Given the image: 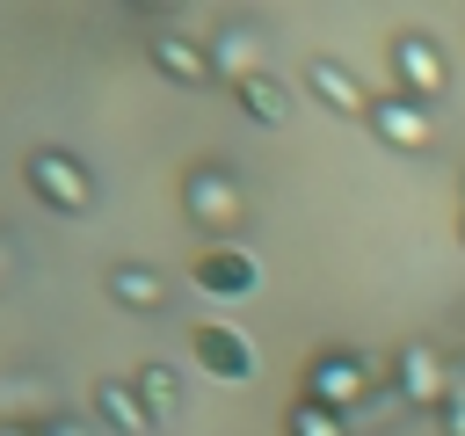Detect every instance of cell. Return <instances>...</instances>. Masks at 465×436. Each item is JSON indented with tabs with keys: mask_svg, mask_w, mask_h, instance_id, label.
<instances>
[{
	"mask_svg": "<svg viewBox=\"0 0 465 436\" xmlns=\"http://www.w3.org/2000/svg\"><path fill=\"white\" fill-rule=\"evenodd\" d=\"M363 131H371L378 145H392V153H429V145H436V116H429L421 102L392 94V87H378V102H371Z\"/></svg>",
	"mask_w": 465,
	"mask_h": 436,
	"instance_id": "obj_9",
	"label": "cell"
},
{
	"mask_svg": "<svg viewBox=\"0 0 465 436\" xmlns=\"http://www.w3.org/2000/svg\"><path fill=\"white\" fill-rule=\"evenodd\" d=\"M385 378H392V400L407 414H436V400L450 392V371H443V356L429 342H400L392 363H385Z\"/></svg>",
	"mask_w": 465,
	"mask_h": 436,
	"instance_id": "obj_8",
	"label": "cell"
},
{
	"mask_svg": "<svg viewBox=\"0 0 465 436\" xmlns=\"http://www.w3.org/2000/svg\"><path fill=\"white\" fill-rule=\"evenodd\" d=\"M174 203H182L189 233H203L211 247H225V240H240V233H247V189H240V174H232V167H218V160L182 167Z\"/></svg>",
	"mask_w": 465,
	"mask_h": 436,
	"instance_id": "obj_1",
	"label": "cell"
},
{
	"mask_svg": "<svg viewBox=\"0 0 465 436\" xmlns=\"http://www.w3.org/2000/svg\"><path fill=\"white\" fill-rule=\"evenodd\" d=\"M22 400H36V421H44L51 407H58L44 378H29V371H15V378H0V407H15V421H29V407H22Z\"/></svg>",
	"mask_w": 465,
	"mask_h": 436,
	"instance_id": "obj_17",
	"label": "cell"
},
{
	"mask_svg": "<svg viewBox=\"0 0 465 436\" xmlns=\"http://www.w3.org/2000/svg\"><path fill=\"white\" fill-rule=\"evenodd\" d=\"M87 407H94V429H109V436H153L160 429L131 378H94L87 385Z\"/></svg>",
	"mask_w": 465,
	"mask_h": 436,
	"instance_id": "obj_13",
	"label": "cell"
},
{
	"mask_svg": "<svg viewBox=\"0 0 465 436\" xmlns=\"http://www.w3.org/2000/svg\"><path fill=\"white\" fill-rule=\"evenodd\" d=\"M182 283H189L196 298H211V305H247V298L262 291V262H254L247 240H225V247L196 240L189 262H182Z\"/></svg>",
	"mask_w": 465,
	"mask_h": 436,
	"instance_id": "obj_2",
	"label": "cell"
},
{
	"mask_svg": "<svg viewBox=\"0 0 465 436\" xmlns=\"http://www.w3.org/2000/svg\"><path fill=\"white\" fill-rule=\"evenodd\" d=\"M189 363H196L203 378H218V385H254V378H262V349H254V334L232 327V320H196V327H189Z\"/></svg>",
	"mask_w": 465,
	"mask_h": 436,
	"instance_id": "obj_6",
	"label": "cell"
},
{
	"mask_svg": "<svg viewBox=\"0 0 465 436\" xmlns=\"http://www.w3.org/2000/svg\"><path fill=\"white\" fill-rule=\"evenodd\" d=\"M385 73H392V94H407V102H443V87H450V58H443V44L429 36V29H392V44H385Z\"/></svg>",
	"mask_w": 465,
	"mask_h": 436,
	"instance_id": "obj_5",
	"label": "cell"
},
{
	"mask_svg": "<svg viewBox=\"0 0 465 436\" xmlns=\"http://www.w3.org/2000/svg\"><path fill=\"white\" fill-rule=\"evenodd\" d=\"M102 291H109V305H124V312H167V305H174V276L153 269V262H109V269H102Z\"/></svg>",
	"mask_w": 465,
	"mask_h": 436,
	"instance_id": "obj_11",
	"label": "cell"
},
{
	"mask_svg": "<svg viewBox=\"0 0 465 436\" xmlns=\"http://www.w3.org/2000/svg\"><path fill=\"white\" fill-rule=\"evenodd\" d=\"M298 392H305V400H320V407H334V414H356V407L378 392V371H371V356H356V349L327 342V349H312V356H305Z\"/></svg>",
	"mask_w": 465,
	"mask_h": 436,
	"instance_id": "obj_4",
	"label": "cell"
},
{
	"mask_svg": "<svg viewBox=\"0 0 465 436\" xmlns=\"http://www.w3.org/2000/svg\"><path fill=\"white\" fill-rule=\"evenodd\" d=\"M211 65L225 73V80H247V73H269L262 65V51H269V36H262V22L254 15H218V29H211Z\"/></svg>",
	"mask_w": 465,
	"mask_h": 436,
	"instance_id": "obj_10",
	"label": "cell"
},
{
	"mask_svg": "<svg viewBox=\"0 0 465 436\" xmlns=\"http://www.w3.org/2000/svg\"><path fill=\"white\" fill-rule=\"evenodd\" d=\"M36 436H102L87 414H73V407H51L44 421H36Z\"/></svg>",
	"mask_w": 465,
	"mask_h": 436,
	"instance_id": "obj_19",
	"label": "cell"
},
{
	"mask_svg": "<svg viewBox=\"0 0 465 436\" xmlns=\"http://www.w3.org/2000/svg\"><path fill=\"white\" fill-rule=\"evenodd\" d=\"M283 436H356V429H349V414H334V407L291 392V407H283Z\"/></svg>",
	"mask_w": 465,
	"mask_h": 436,
	"instance_id": "obj_16",
	"label": "cell"
},
{
	"mask_svg": "<svg viewBox=\"0 0 465 436\" xmlns=\"http://www.w3.org/2000/svg\"><path fill=\"white\" fill-rule=\"evenodd\" d=\"M298 80H305V94H312L327 116H341V124H363L371 102H378V87H371L356 65H341L334 51H312V58L298 65Z\"/></svg>",
	"mask_w": 465,
	"mask_h": 436,
	"instance_id": "obj_7",
	"label": "cell"
},
{
	"mask_svg": "<svg viewBox=\"0 0 465 436\" xmlns=\"http://www.w3.org/2000/svg\"><path fill=\"white\" fill-rule=\"evenodd\" d=\"M145 58H153V73L174 80V87H211V80H218L211 51H203L196 36H182V29H153V36H145Z\"/></svg>",
	"mask_w": 465,
	"mask_h": 436,
	"instance_id": "obj_12",
	"label": "cell"
},
{
	"mask_svg": "<svg viewBox=\"0 0 465 436\" xmlns=\"http://www.w3.org/2000/svg\"><path fill=\"white\" fill-rule=\"evenodd\" d=\"M458 240H465V211H458Z\"/></svg>",
	"mask_w": 465,
	"mask_h": 436,
	"instance_id": "obj_22",
	"label": "cell"
},
{
	"mask_svg": "<svg viewBox=\"0 0 465 436\" xmlns=\"http://www.w3.org/2000/svg\"><path fill=\"white\" fill-rule=\"evenodd\" d=\"M131 385H138V400L153 407V421H174V414L189 407V378H182L174 363H138Z\"/></svg>",
	"mask_w": 465,
	"mask_h": 436,
	"instance_id": "obj_15",
	"label": "cell"
},
{
	"mask_svg": "<svg viewBox=\"0 0 465 436\" xmlns=\"http://www.w3.org/2000/svg\"><path fill=\"white\" fill-rule=\"evenodd\" d=\"M0 436H36V421H15V414H0Z\"/></svg>",
	"mask_w": 465,
	"mask_h": 436,
	"instance_id": "obj_20",
	"label": "cell"
},
{
	"mask_svg": "<svg viewBox=\"0 0 465 436\" xmlns=\"http://www.w3.org/2000/svg\"><path fill=\"white\" fill-rule=\"evenodd\" d=\"M232 109H240L247 124H262V131H283V124L298 116V94H291V80H276V73H247V80H232Z\"/></svg>",
	"mask_w": 465,
	"mask_h": 436,
	"instance_id": "obj_14",
	"label": "cell"
},
{
	"mask_svg": "<svg viewBox=\"0 0 465 436\" xmlns=\"http://www.w3.org/2000/svg\"><path fill=\"white\" fill-rule=\"evenodd\" d=\"M458 211H465V174H458Z\"/></svg>",
	"mask_w": 465,
	"mask_h": 436,
	"instance_id": "obj_21",
	"label": "cell"
},
{
	"mask_svg": "<svg viewBox=\"0 0 465 436\" xmlns=\"http://www.w3.org/2000/svg\"><path fill=\"white\" fill-rule=\"evenodd\" d=\"M22 182H29V196H36L44 211H58V218H87V211H94V174H87V160L65 153V145H29V153H22Z\"/></svg>",
	"mask_w": 465,
	"mask_h": 436,
	"instance_id": "obj_3",
	"label": "cell"
},
{
	"mask_svg": "<svg viewBox=\"0 0 465 436\" xmlns=\"http://www.w3.org/2000/svg\"><path fill=\"white\" fill-rule=\"evenodd\" d=\"M429 421H436V436H465V378H450V392L436 400Z\"/></svg>",
	"mask_w": 465,
	"mask_h": 436,
	"instance_id": "obj_18",
	"label": "cell"
}]
</instances>
